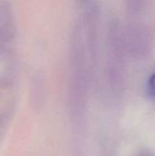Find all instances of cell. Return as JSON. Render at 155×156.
Listing matches in <instances>:
<instances>
[{
  "label": "cell",
  "instance_id": "5",
  "mask_svg": "<svg viewBox=\"0 0 155 156\" xmlns=\"http://www.w3.org/2000/svg\"><path fill=\"white\" fill-rule=\"evenodd\" d=\"M133 156H155L154 154L147 148H142L138 150Z\"/></svg>",
  "mask_w": 155,
  "mask_h": 156
},
{
  "label": "cell",
  "instance_id": "1",
  "mask_svg": "<svg viewBox=\"0 0 155 156\" xmlns=\"http://www.w3.org/2000/svg\"><path fill=\"white\" fill-rule=\"evenodd\" d=\"M100 7L96 2H81L70 35L71 111L79 119L86 111L98 60Z\"/></svg>",
  "mask_w": 155,
  "mask_h": 156
},
{
  "label": "cell",
  "instance_id": "3",
  "mask_svg": "<svg viewBox=\"0 0 155 156\" xmlns=\"http://www.w3.org/2000/svg\"><path fill=\"white\" fill-rule=\"evenodd\" d=\"M107 65L106 77L109 90L118 95L124 83V56L127 55L122 24L118 19H111L107 35Z\"/></svg>",
  "mask_w": 155,
  "mask_h": 156
},
{
  "label": "cell",
  "instance_id": "2",
  "mask_svg": "<svg viewBox=\"0 0 155 156\" xmlns=\"http://www.w3.org/2000/svg\"><path fill=\"white\" fill-rule=\"evenodd\" d=\"M122 36L127 55L134 58L147 56L155 43V5L148 0L126 2Z\"/></svg>",
  "mask_w": 155,
  "mask_h": 156
},
{
  "label": "cell",
  "instance_id": "4",
  "mask_svg": "<svg viewBox=\"0 0 155 156\" xmlns=\"http://www.w3.org/2000/svg\"><path fill=\"white\" fill-rule=\"evenodd\" d=\"M146 89H147V93L152 97L155 99V73L152 74L148 80H147V86H146Z\"/></svg>",
  "mask_w": 155,
  "mask_h": 156
}]
</instances>
